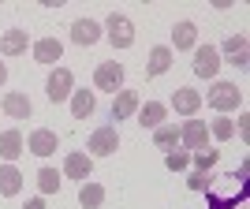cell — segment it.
Returning a JSON list of instances; mask_svg holds the SVG:
<instances>
[{"mask_svg":"<svg viewBox=\"0 0 250 209\" xmlns=\"http://www.w3.org/2000/svg\"><path fill=\"white\" fill-rule=\"evenodd\" d=\"M217 112H231V108H239L243 104V90L235 83H213V90H209V97H206Z\"/></svg>","mask_w":250,"mask_h":209,"instance_id":"obj_1","label":"cell"},{"mask_svg":"<svg viewBox=\"0 0 250 209\" xmlns=\"http://www.w3.org/2000/svg\"><path fill=\"white\" fill-rule=\"evenodd\" d=\"M0 108H4L8 116H15V120H26V116L34 112V104H30V97H26V94H8Z\"/></svg>","mask_w":250,"mask_h":209,"instance_id":"obj_17","label":"cell"},{"mask_svg":"<svg viewBox=\"0 0 250 209\" xmlns=\"http://www.w3.org/2000/svg\"><path fill=\"white\" fill-rule=\"evenodd\" d=\"M0 52L4 56H19V52H26V30H8L4 38H0Z\"/></svg>","mask_w":250,"mask_h":209,"instance_id":"obj_21","label":"cell"},{"mask_svg":"<svg viewBox=\"0 0 250 209\" xmlns=\"http://www.w3.org/2000/svg\"><path fill=\"white\" fill-rule=\"evenodd\" d=\"M217 149H198V153H194V165H198L202 168V172H209V168H213V165H217Z\"/></svg>","mask_w":250,"mask_h":209,"instance_id":"obj_27","label":"cell"},{"mask_svg":"<svg viewBox=\"0 0 250 209\" xmlns=\"http://www.w3.org/2000/svg\"><path fill=\"white\" fill-rule=\"evenodd\" d=\"M172 108H176L179 116H194L202 108V94L190 90V86H179L176 94H172Z\"/></svg>","mask_w":250,"mask_h":209,"instance_id":"obj_7","label":"cell"},{"mask_svg":"<svg viewBox=\"0 0 250 209\" xmlns=\"http://www.w3.org/2000/svg\"><path fill=\"white\" fill-rule=\"evenodd\" d=\"M30 153H34V157H49V153H56V131H49V127H38V131H30Z\"/></svg>","mask_w":250,"mask_h":209,"instance_id":"obj_10","label":"cell"},{"mask_svg":"<svg viewBox=\"0 0 250 209\" xmlns=\"http://www.w3.org/2000/svg\"><path fill=\"white\" fill-rule=\"evenodd\" d=\"M206 127H209V135H213V138H220V142L235 135V127H231V120H228V116H220V120H213V124H206Z\"/></svg>","mask_w":250,"mask_h":209,"instance_id":"obj_26","label":"cell"},{"mask_svg":"<svg viewBox=\"0 0 250 209\" xmlns=\"http://www.w3.org/2000/svg\"><path fill=\"white\" fill-rule=\"evenodd\" d=\"M172 42H176V52L194 49V45H198V26H194L190 19H179L176 26H172Z\"/></svg>","mask_w":250,"mask_h":209,"instance_id":"obj_9","label":"cell"},{"mask_svg":"<svg viewBox=\"0 0 250 209\" xmlns=\"http://www.w3.org/2000/svg\"><path fill=\"white\" fill-rule=\"evenodd\" d=\"M206 138H209V127L202 124V120H187L183 131H179V142L190 146V149H206Z\"/></svg>","mask_w":250,"mask_h":209,"instance_id":"obj_8","label":"cell"},{"mask_svg":"<svg viewBox=\"0 0 250 209\" xmlns=\"http://www.w3.org/2000/svg\"><path fill=\"white\" fill-rule=\"evenodd\" d=\"M187 183H190V190H209V187H213V176H206V172H194Z\"/></svg>","mask_w":250,"mask_h":209,"instance_id":"obj_29","label":"cell"},{"mask_svg":"<svg viewBox=\"0 0 250 209\" xmlns=\"http://www.w3.org/2000/svg\"><path fill=\"white\" fill-rule=\"evenodd\" d=\"M176 142H179L176 127H153V146L157 149H176Z\"/></svg>","mask_w":250,"mask_h":209,"instance_id":"obj_24","label":"cell"},{"mask_svg":"<svg viewBox=\"0 0 250 209\" xmlns=\"http://www.w3.org/2000/svg\"><path fill=\"white\" fill-rule=\"evenodd\" d=\"M138 112V94L135 90H120L112 101V120L120 124V120H127V116H135Z\"/></svg>","mask_w":250,"mask_h":209,"instance_id":"obj_11","label":"cell"},{"mask_svg":"<svg viewBox=\"0 0 250 209\" xmlns=\"http://www.w3.org/2000/svg\"><path fill=\"white\" fill-rule=\"evenodd\" d=\"M168 67H172V49H168V45H157V49L149 52L146 71H149V75H165Z\"/></svg>","mask_w":250,"mask_h":209,"instance_id":"obj_22","label":"cell"},{"mask_svg":"<svg viewBox=\"0 0 250 209\" xmlns=\"http://www.w3.org/2000/svg\"><path fill=\"white\" fill-rule=\"evenodd\" d=\"M19 187H22L19 168H15V165H0V194L11 198V194H19Z\"/></svg>","mask_w":250,"mask_h":209,"instance_id":"obj_19","label":"cell"},{"mask_svg":"<svg viewBox=\"0 0 250 209\" xmlns=\"http://www.w3.org/2000/svg\"><path fill=\"white\" fill-rule=\"evenodd\" d=\"M97 38H101V26H97L94 19H79V22L71 26V42H75V45H94Z\"/></svg>","mask_w":250,"mask_h":209,"instance_id":"obj_15","label":"cell"},{"mask_svg":"<svg viewBox=\"0 0 250 209\" xmlns=\"http://www.w3.org/2000/svg\"><path fill=\"white\" fill-rule=\"evenodd\" d=\"M224 56H228L235 67H247V34H231L228 42H224Z\"/></svg>","mask_w":250,"mask_h":209,"instance_id":"obj_14","label":"cell"},{"mask_svg":"<svg viewBox=\"0 0 250 209\" xmlns=\"http://www.w3.org/2000/svg\"><path fill=\"white\" fill-rule=\"evenodd\" d=\"M104 202V187L101 183H83V187H79V206L83 209H97Z\"/></svg>","mask_w":250,"mask_h":209,"instance_id":"obj_23","label":"cell"},{"mask_svg":"<svg viewBox=\"0 0 250 209\" xmlns=\"http://www.w3.org/2000/svg\"><path fill=\"white\" fill-rule=\"evenodd\" d=\"M63 172H67L71 179H83V183H86V176L94 172V161H90L86 153H67V157H63Z\"/></svg>","mask_w":250,"mask_h":209,"instance_id":"obj_12","label":"cell"},{"mask_svg":"<svg viewBox=\"0 0 250 209\" xmlns=\"http://www.w3.org/2000/svg\"><path fill=\"white\" fill-rule=\"evenodd\" d=\"M165 165L172 168V172H183V168L190 165V157H187V153H176V149H172V153L165 157Z\"/></svg>","mask_w":250,"mask_h":209,"instance_id":"obj_28","label":"cell"},{"mask_svg":"<svg viewBox=\"0 0 250 209\" xmlns=\"http://www.w3.org/2000/svg\"><path fill=\"white\" fill-rule=\"evenodd\" d=\"M38 187H42V194H56V190H60V176H56L52 168H42V172H38Z\"/></svg>","mask_w":250,"mask_h":209,"instance_id":"obj_25","label":"cell"},{"mask_svg":"<svg viewBox=\"0 0 250 209\" xmlns=\"http://www.w3.org/2000/svg\"><path fill=\"white\" fill-rule=\"evenodd\" d=\"M71 112H75V120L94 116V112H97V97L90 94V90H79V94H71Z\"/></svg>","mask_w":250,"mask_h":209,"instance_id":"obj_18","label":"cell"},{"mask_svg":"<svg viewBox=\"0 0 250 209\" xmlns=\"http://www.w3.org/2000/svg\"><path fill=\"white\" fill-rule=\"evenodd\" d=\"M94 83H97V90L120 94V90H124V67H120V63H97Z\"/></svg>","mask_w":250,"mask_h":209,"instance_id":"obj_4","label":"cell"},{"mask_svg":"<svg viewBox=\"0 0 250 209\" xmlns=\"http://www.w3.org/2000/svg\"><path fill=\"white\" fill-rule=\"evenodd\" d=\"M4 83H8V63L0 60V86H4Z\"/></svg>","mask_w":250,"mask_h":209,"instance_id":"obj_31","label":"cell"},{"mask_svg":"<svg viewBox=\"0 0 250 209\" xmlns=\"http://www.w3.org/2000/svg\"><path fill=\"white\" fill-rule=\"evenodd\" d=\"M116 149H120V135H116V127H97L94 135H90V153H97V157H112Z\"/></svg>","mask_w":250,"mask_h":209,"instance_id":"obj_5","label":"cell"},{"mask_svg":"<svg viewBox=\"0 0 250 209\" xmlns=\"http://www.w3.org/2000/svg\"><path fill=\"white\" fill-rule=\"evenodd\" d=\"M220 71V49L217 45H198L194 49V75L198 79H213Z\"/></svg>","mask_w":250,"mask_h":209,"instance_id":"obj_3","label":"cell"},{"mask_svg":"<svg viewBox=\"0 0 250 209\" xmlns=\"http://www.w3.org/2000/svg\"><path fill=\"white\" fill-rule=\"evenodd\" d=\"M108 42H112V49H131L135 45V22L120 11H112L108 15Z\"/></svg>","mask_w":250,"mask_h":209,"instance_id":"obj_2","label":"cell"},{"mask_svg":"<svg viewBox=\"0 0 250 209\" xmlns=\"http://www.w3.org/2000/svg\"><path fill=\"white\" fill-rule=\"evenodd\" d=\"M45 94H49V101H67L71 97V71L67 67H56V71L49 75V83H45Z\"/></svg>","mask_w":250,"mask_h":209,"instance_id":"obj_6","label":"cell"},{"mask_svg":"<svg viewBox=\"0 0 250 209\" xmlns=\"http://www.w3.org/2000/svg\"><path fill=\"white\" fill-rule=\"evenodd\" d=\"M165 112H168V108H165L161 101H146L142 108H138V124L153 131V127H161V124H165Z\"/></svg>","mask_w":250,"mask_h":209,"instance_id":"obj_16","label":"cell"},{"mask_svg":"<svg viewBox=\"0 0 250 209\" xmlns=\"http://www.w3.org/2000/svg\"><path fill=\"white\" fill-rule=\"evenodd\" d=\"M63 56V45L56 38H42V42H34V60L38 63H56Z\"/></svg>","mask_w":250,"mask_h":209,"instance_id":"obj_13","label":"cell"},{"mask_svg":"<svg viewBox=\"0 0 250 209\" xmlns=\"http://www.w3.org/2000/svg\"><path fill=\"white\" fill-rule=\"evenodd\" d=\"M22 209H45V202H42V198H30V202H26Z\"/></svg>","mask_w":250,"mask_h":209,"instance_id":"obj_30","label":"cell"},{"mask_svg":"<svg viewBox=\"0 0 250 209\" xmlns=\"http://www.w3.org/2000/svg\"><path fill=\"white\" fill-rule=\"evenodd\" d=\"M19 153H22V135L15 127H8V131L0 135V157H4V161H15Z\"/></svg>","mask_w":250,"mask_h":209,"instance_id":"obj_20","label":"cell"}]
</instances>
